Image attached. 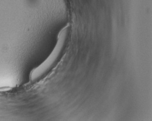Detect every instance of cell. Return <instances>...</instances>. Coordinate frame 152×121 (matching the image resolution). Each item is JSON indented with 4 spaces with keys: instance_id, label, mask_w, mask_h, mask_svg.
I'll return each instance as SVG.
<instances>
[{
    "instance_id": "1",
    "label": "cell",
    "mask_w": 152,
    "mask_h": 121,
    "mask_svg": "<svg viewBox=\"0 0 152 121\" xmlns=\"http://www.w3.org/2000/svg\"><path fill=\"white\" fill-rule=\"evenodd\" d=\"M67 27H65L62 29L59 34L57 43L53 50L51 52L48 57H47L41 64L34 68L31 71L29 76L30 80L32 81L38 79L43 74L48 72L53 66L56 60L61 53L62 50L65 44L66 38L67 36Z\"/></svg>"
}]
</instances>
